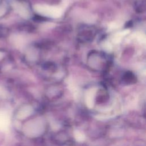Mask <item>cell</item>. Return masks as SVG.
Wrapping results in <instances>:
<instances>
[{"label":"cell","mask_w":146,"mask_h":146,"mask_svg":"<svg viewBox=\"0 0 146 146\" xmlns=\"http://www.w3.org/2000/svg\"><path fill=\"white\" fill-rule=\"evenodd\" d=\"M3 55H4L3 53H2V52H0V59H2V58H3Z\"/></svg>","instance_id":"5b68a950"},{"label":"cell","mask_w":146,"mask_h":146,"mask_svg":"<svg viewBox=\"0 0 146 146\" xmlns=\"http://www.w3.org/2000/svg\"><path fill=\"white\" fill-rule=\"evenodd\" d=\"M6 121L5 120V116L4 115H0V128H4L5 126L6 125Z\"/></svg>","instance_id":"3957f363"},{"label":"cell","mask_w":146,"mask_h":146,"mask_svg":"<svg viewBox=\"0 0 146 146\" xmlns=\"http://www.w3.org/2000/svg\"><path fill=\"white\" fill-rule=\"evenodd\" d=\"M5 11H6V9L4 7H0V17L3 15L5 14Z\"/></svg>","instance_id":"277c9868"},{"label":"cell","mask_w":146,"mask_h":146,"mask_svg":"<svg viewBox=\"0 0 146 146\" xmlns=\"http://www.w3.org/2000/svg\"><path fill=\"white\" fill-rule=\"evenodd\" d=\"M35 10L39 14L54 18L60 17L62 14L60 9L47 5H37L35 6Z\"/></svg>","instance_id":"6da1fadb"},{"label":"cell","mask_w":146,"mask_h":146,"mask_svg":"<svg viewBox=\"0 0 146 146\" xmlns=\"http://www.w3.org/2000/svg\"><path fill=\"white\" fill-rule=\"evenodd\" d=\"M15 8L17 9V10L18 11V12L21 15H22L23 17H26V16H27L28 15L27 11L26 10V9L23 7H22V6H21L20 5H18V6L16 5Z\"/></svg>","instance_id":"7a4b0ae2"}]
</instances>
